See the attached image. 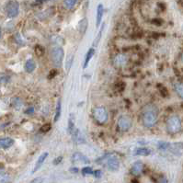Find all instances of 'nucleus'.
I'll list each match as a JSON object with an SVG mask.
<instances>
[{
	"label": "nucleus",
	"mask_w": 183,
	"mask_h": 183,
	"mask_svg": "<svg viewBox=\"0 0 183 183\" xmlns=\"http://www.w3.org/2000/svg\"><path fill=\"white\" fill-rule=\"evenodd\" d=\"M87 25H88V21H87V19L86 18H84L80 22H79V25H78V29H79V32L84 35L86 32L87 29Z\"/></svg>",
	"instance_id": "19"
},
{
	"label": "nucleus",
	"mask_w": 183,
	"mask_h": 183,
	"mask_svg": "<svg viewBox=\"0 0 183 183\" xmlns=\"http://www.w3.org/2000/svg\"><path fill=\"white\" fill-rule=\"evenodd\" d=\"M48 156H49V154H48V152H44V153H42L40 157H39V158H38V160H37V162H36V165H35V167H34V168H33V170H32V174L33 173H35L36 171H38L39 169H40V168L42 166V164L44 163V161L46 160V158H48Z\"/></svg>",
	"instance_id": "10"
},
{
	"label": "nucleus",
	"mask_w": 183,
	"mask_h": 183,
	"mask_svg": "<svg viewBox=\"0 0 183 183\" xmlns=\"http://www.w3.org/2000/svg\"><path fill=\"white\" fill-rule=\"evenodd\" d=\"M33 112H34V108L33 107H29L25 110V113H27V114H32Z\"/></svg>",
	"instance_id": "35"
},
{
	"label": "nucleus",
	"mask_w": 183,
	"mask_h": 183,
	"mask_svg": "<svg viewBox=\"0 0 183 183\" xmlns=\"http://www.w3.org/2000/svg\"><path fill=\"white\" fill-rule=\"evenodd\" d=\"M69 171L70 172H72V173H78V171H79V169H78V168H76V167H74V168H71L70 169H69Z\"/></svg>",
	"instance_id": "37"
},
{
	"label": "nucleus",
	"mask_w": 183,
	"mask_h": 183,
	"mask_svg": "<svg viewBox=\"0 0 183 183\" xmlns=\"http://www.w3.org/2000/svg\"><path fill=\"white\" fill-rule=\"evenodd\" d=\"M172 153L180 155L183 152V143H178V144H170V146L168 148Z\"/></svg>",
	"instance_id": "14"
},
{
	"label": "nucleus",
	"mask_w": 183,
	"mask_h": 183,
	"mask_svg": "<svg viewBox=\"0 0 183 183\" xmlns=\"http://www.w3.org/2000/svg\"><path fill=\"white\" fill-rule=\"evenodd\" d=\"M92 175H94L95 178H101V176H102V171H101V170H95V171H93V174H92Z\"/></svg>",
	"instance_id": "31"
},
{
	"label": "nucleus",
	"mask_w": 183,
	"mask_h": 183,
	"mask_svg": "<svg viewBox=\"0 0 183 183\" xmlns=\"http://www.w3.org/2000/svg\"><path fill=\"white\" fill-rule=\"evenodd\" d=\"M182 61H183V53H182Z\"/></svg>",
	"instance_id": "42"
},
{
	"label": "nucleus",
	"mask_w": 183,
	"mask_h": 183,
	"mask_svg": "<svg viewBox=\"0 0 183 183\" xmlns=\"http://www.w3.org/2000/svg\"><path fill=\"white\" fill-rule=\"evenodd\" d=\"M174 88L178 96L181 99H183V84L182 83H176L174 85Z\"/></svg>",
	"instance_id": "22"
},
{
	"label": "nucleus",
	"mask_w": 183,
	"mask_h": 183,
	"mask_svg": "<svg viewBox=\"0 0 183 183\" xmlns=\"http://www.w3.org/2000/svg\"><path fill=\"white\" fill-rule=\"evenodd\" d=\"M160 91H161V94H162L164 97H166V96L168 95V89H167L166 87L162 86V88L160 89Z\"/></svg>",
	"instance_id": "36"
},
{
	"label": "nucleus",
	"mask_w": 183,
	"mask_h": 183,
	"mask_svg": "<svg viewBox=\"0 0 183 183\" xmlns=\"http://www.w3.org/2000/svg\"><path fill=\"white\" fill-rule=\"evenodd\" d=\"M6 12L7 15L9 18H16L19 15V6L17 1H10L8 3L6 7Z\"/></svg>",
	"instance_id": "7"
},
{
	"label": "nucleus",
	"mask_w": 183,
	"mask_h": 183,
	"mask_svg": "<svg viewBox=\"0 0 183 183\" xmlns=\"http://www.w3.org/2000/svg\"><path fill=\"white\" fill-rule=\"evenodd\" d=\"M76 129L75 127V118H74V114H70L69 117V120H68V132L69 134H71L74 130Z\"/></svg>",
	"instance_id": "23"
},
{
	"label": "nucleus",
	"mask_w": 183,
	"mask_h": 183,
	"mask_svg": "<svg viewBox=\"0 0 183 183\" xmlns=\"http://www.w3.org/2000/svg\"><path fill=\"white\" fill-rule=\"evenodd\" d=\"M57 75V71L56 70H51V72H50V74L48 75V78H50V79H52V78H53L55 76Z\"/></svg>",
	"instance_id": "33"
},
{
	"label": "nucleus",
	"mask_w": 183,
	"mask_h": 183,
	"mask_svg": "<svg viewBox=\"0 0 183 183\" xmlns=\"http://www.w3.org/2000/svg\"><path fill=\"white\" fill-rule=\"evenodd\" d=\"M76 2H77V0H65L64 6L67 9H72L76 6Z\"/></svg>",
	"instance_id": "24"
},
{
	"label": "nucleus",
	"mask_w": 183,
	"mask_h": 183,
	"mask_svg": "<svg viewBox=\"0 0 183 183\" xmlns=\"http://www.w3.org/2000/svg\"><path fill=\"white\" fill-rule=\"evenodd\" d=\"M158 183H168V179L165 178V177H162L160 179H159V182Z\"/></svg>",
	"instance_id": "38"
},
{
	"label": "nucleus",
	"mask_w": 183,
	"mask_h": 183,
	"mask_svg": "<svg viewBox=\"0 0 183 183\" xmlns=\"http://www.w3.org/2000/svg\"><path fill=\"white\" fill-rule=\"evenodd\" d=\"M11 178L8 173L0 172V183H10Z\"/></svg>",
	"instance_id": "21"
},
{
	"label": "nucleus",
	"mask_w": 183,
	"mask_h": 183,
	"mask_svg": "<svg viewBox=\"0 0 183 183\" xmlns=\"http://www.w3.org/2000/svg\"><path fill=\"white\" fill-rule=\"evenodd\" d=\"M72 161H73V163H81V164H88L89 163V159L85 155L80 153V152H76V153L73 155Z\"/></svg>",
	"instance_id": "8"
},
{
	"label": "nucleus",
	"mask_w": 183,
	"mask_h": 183,
	"mask_svg": "<svg viewBox=\"0 0 183 183\" xmlns=\"http://www.w3.org/2000/svg\"><path fill=\"white\" fill-rule=\"evenodd\" d=\"M169 146H170L169 143H166V142L158 143V149H160V150H167L169 148Z\"/></svg>",
	"instance_id": "27"
},
{
	"label": "nucleus",
	"mask_w": 183,
	"mask_h": 183,
	"mask_svg": "<svg viewBox=\"0 0 183 183\" xmlns=\"http://www.w3.org/2000/svg\"><path fill=\"white\" fill-rule=\"evenodd\" d=\"M14 144V140L10 137H4L0 138V148L8 149Z\"/></svg>",
	"instance_id": "12"
},
{
	"label": "nucleus",
	"mask_w": 183,
	"mask_h": 183,
	"mask_svg": "<svg viewBox=\"0 0 183 183\" xmlns=\"http://www.w3.org/2000/svg\"><path fill=\"white\" fill-rule=\"evenodd\" d=\"M144 168V166L141 161H136L135 163L133 164V166L131 168V173L134 176H139L143 172Z\"/></svg>",
	"instance_id": "9"
},
{
	"label": "nucleus",
	"mask_w": 183,
	"mask_h": 183,
	"mask_svg": "<svg viewBox=\"0 0 183 183\" xmlns=\"http://www.w3.org/2000/svg\"><path fill=\"white\" fill-rule=\"evenodd\" d=\"M13 106L16 109H20V107L22 106V101L19 99H15V100H13Z\"/></svg>",
	"instance_id": "29"
},
{
	"label": "nucleus",
	"mask_w": 183,
	"mask_h": 183,
	"mask_svg": "<svg viewBox=\"0 0 183 183\" xmlns=\"http://www.w3.org/2000/svg\"><path fill=\"white\" fill-rule=\"evenodd\" d=\"M103 13H104V7L102 4H100L97 8V19H96V26L97 27H100V25L101 23Z\"/></svg>",
	"instance_id": "17"
},
{
	"label": "nucleus",
	"mask_w": 183,
	"mask_h": 183,
	"mask_svg": "<svg viewBox=\"0 0 183 183\" xmlns=\"http://www.w3.org/2000/svg\"><path fill=\"white\" fill-rule=\"evenodd\" d=\"M61 113H62V101H61V100H58L56 109H55V115H54V119H53L54 123H56V121L60 119Z\"/></svg>",
	"instance_id": "20"
},
{
	"label": "nucleus",
	"mask_w": 183,
	"mask_h": 183,
	"mask_svg": "<svg viewBox=\"0 0 183 183\" xmlns=\"http://www.w3.org/2000/svg\"><path fill=\"white\" fill-rule=\"evenodd\" d=\"M24 68H25V71L28 72V73H32L35 70L36 68V63L34 62L33 60L29 59L28 60L27 62L25 63V66H24Z\"/></svg>",
	"instance_id": "18"
},
{
	"label": "nucleus",
	"mask_w": 183,
	"mask_h": 183,
	"mask_svg": "<svg viewBox=\"0 0 183 183\" xmlns=\"http://www.w3.org/2000/svg\"><path fill=\"white\" fill-rule=\"evenodd\" d=\"M158 110L155 105L149 104L144 108L142 113V123L144 127L146 128L154 127L158 121Z\"/></svg>",
	"instance_id": "1"
},
{
	"label": "nucleus",
	"mask_w": 183,
	"mask_h": 183,
	"mask_svg": "<svg viewBox=\"0 0 183 183\" xmlns=\"http://www.w3.org/2000/svg\"><path fill=\"white\" fill-rule=\"evenodd\" d=\"M133 183H139L138 182V180H136V179H133V181H132Z\"/></svg>",
	"instance_id": "39"
},
{
	"label": "nucleus",
	"mask_w": 183,
	"mask_h": 183,
	"mask_svg": "<svg viewBox=\"0 0 183 183\" xmlns=\"http://www.w3.org/2000/svg\"><path fill=\"white\" fill-rule=\"evenodd\" d=\"M133 125L132 119L129 116L123 115L118 119V127L121 131H128Z\"/></svg>",
	"instance_id": "6"
},
{
	"label": "nucleus",
	"mask_w": 183,
	"mask_h": 183,
	"mask_svg": "<svg viewBox=\"0 0 183 183\" xmlns=\"http://www.w3.org/2000/svg\"><path fill=\"white\" fill-rule=\"evenodd\" d=\"M113 62L116 66L120 67V66H124L127 63V58L124 54H118L117 56H115Z\"/></svg>",
	"instance_id": "13"
},
{
	"label": "nucleus",
	"mask_w": 183,
	"mask_h": 183,
	"mask_svg": "<svg viewBox=\"0 0 183 183\" xmlns=\"http://www.w3.org/2000/svg\"><path fill=\"white\" fill-rule=\"evenodd\" d=\"M72 136H73V140L76 144H83L85 143V139L84 136L82 134V133L78 130V129H75L72 133H71Z\"/></svg>",
	"instance_id": "11"
},
{
	"label": "nucleus",
	"mask_w": 183,
	"mask_h": 183,
	"mask_svg": "<svg viewBox=\"0 0 183 183\" xmlns=\"http://www.w3.org/2000/svg\"><path fill=\"white\" fill-rule=\"evenodd\" d=\"M42 182H43V178H34L33 180H32L29 183H42Z\"/></svg>",
	"instance_id": "34"
},
{
	"label": "nucleus",
	"mask_w": 183,
	"mask_h": 183,
	"mask_svg": "<svg viewBox=\"0 0 183 183\" xmlns=\"http://www.w3.org/2000/svg\"><path fill=\"white\" fill-rule=\"evenodd\" d=\"M181 120L177 115H172L167 120V130L170 134H178L181 131Z\"/></svg>",
	"instance_id": "3"
},
{
	"label": "nucleus",
	"mask_w": 183,
	"mask_h": 183,
	"mask_svg": "<svg viewBox=\"0 0 183 183\" xmlns=\"http://www.w3.org/2000/svg\"><path fill=\"white\" fill-rule=\"evenodd\" d=\"M151 154V150L146 147H138L134 150V156H141V157H147Z\"/></svg>",
	"instance_id": "16"
},
{
	"label": "nucleus",
	"mask_w": 183,
	"mask_h": 183,
	"mask_svg": "<svg viewBox=\"0 0 183 183\" xmlns=\"http://www.w3.org/2000/svg\"><path fill=\"white\" fill-rule=\"evenodd\" d=\"M65 52L61 47H56L52 51V61L54 66L60 67L62 66Z\"/></svg>",
	"instance_id": "5"
},
{
	"label": "nucleus",
	"mask_w": 183,
	"mask_h": 183,
	"mask_svg": "<svg viewBox=\"0 0 183 183\" xmlns=\"http://www.w3.org/2000/svg\"><path fill=\"white\" fill-rule=\"evenodd\" d=\"M98 164L103 165L110 171H117L120 168V161L113 154H106L97 159Z\"/></svg>",
	"instance_id": "2"
},
{
	"label": "nucleus",
	"mask_w": 183,
	"mask_h": 183,
	"mask_svg": "<svg viewBox=\"0 0 183 183\" xmlns=\"http://www.w3.org/2000/svg\"><path fill=\"white\" fill-rule=\"evenodd\" d=\"M0 37H1V29H0Z\"/></svg>",
	"instance_id": "41"
},
{
	"label": "nucleus",
	"mask_w": 183,
	"mask_h": 183,
	"mask_svg": "<svg viewBox=\"0 0 183 183\" xmlns=\"http://www.w3.org/2000/svg\"><path fill=\"white\" fill-rule=\"evenodd\" d=\"M37 2H42V1H43V0H36Z\"/></svg>",
	"instance_id": "40"
},
{
	"label": "nucleus",
	"mask_w": 183,
	"mask_h": 183,
	"mask_svg": "<svg viewBox=\"0 0 183 183\" xmlns=\"http://www.w3.org/2000/svg\"><path fill=\"white\" fill-rule=\"evenodd\" d=\"M50 129H51V124H44V125H42L41 127V132L42 133H47L48 131H50Z\"/></svg>",
	"instance_id": "30"
},
{
	"label": "nucleus",
	"mask_w": 183,
	"mask_h": 183,
	"mask_svg": "<svg viewBox=\"0 0 183 183\" xmlns=\"http://www.w3.org/2000/svg\"><path fill=\"white\" fill-rule=\"evenodd\" d=\"M82 172V175L83 176H86V175H92L93 174V169L91 168L90 167H85L82 168L81 170Z\"/></svg>",
	"instance_id": "25"
},
{
	"label": "nucleus",
	"mask_w": 183,
	"mask_h": 183,
	"mask_svg": "<svg viewBox=\"0 0 183 183\" xmlns=\"http://www.w3.org/2000/svg\"><path fill=\"white\" fill-rule=\"evenodd\" d=\"M94 54H95V49L93 47L90 48L87 51V53H86V54L85 56V61H84V65H83V68L84 69H86L88 66V64L90 62V60L92 59V57L94 56Z\"/></svg>",
	"instance_id": "15"
},
{
	"label": "nucleus",
	"mask_w": 183,
	"mask_h": 183,
	"mask_svg": "<svg viewBox=\"0 0 183 183\" xmlns=\"http://www.w3.org/2000/svg\"><path fill=\"white\" fill-rule=\"evenodd\" d=\"M34 50H35L36 54H37V55H39V56H41V55H42V54H43V53H44L43 47H42V46H41V45H36Z\"/></svg>",
	"instance_id": "28"
},
{
	"label": "nucleus",
	"mask_w": 183,
	"mask_h": 183,
	"mask_svg": "<svg viewBox=\"0 0 183 183\" xmlns=\"http://www.w3.org/2000/svg\"><path fill=\"white\" fill-rule=\"evenodd\" d=\"M104 27H105V24H102V25H101V28H100V32H99L97 38L95 39V44H94V45H97V44L99 43V42L100 41V38H101V36H102V32H103V30H104Z\"/></svg>",
	"instance_id": "26"
},
{
	"label": "nucleus",
	"mask_w": 183,
	"mask_h": 183,
	"mask_svg": "<svg viewBox=\"0 0 183 183\" xmlns=\"http://www.w3.org/2000/svg\"><path fill=\"white\" fill-rule=\"evenodd\" d=\"M92 114H93V118L95 119V120L100 124H104L105 123H107V120L109 119L108 110L104 107L94 108V110H92Z\"/></svg>",
	"instance_id": "4"
},
{
	"label": "nucleus",
	"mask_w": 183,
	"mask_h": 183,
	"mask_svg": "<svg viewBox=\"0 0 183 183\" xmlns=\"http://www.w3.org/2000/svg\"><path fill=\"white\" fill-rule=\"evenodd\" d=\"M62 160H63V157H58L53 161V165H59L61 162H62Z\"/></svg>",
	"instance_id": "32"
}]
</instances>
